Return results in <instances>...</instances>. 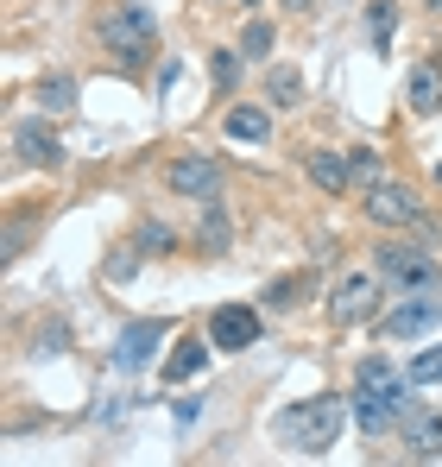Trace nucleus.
Here are the masks:
<instances>
[{"label": "nucleus", "mask_w": 442, "mask_h": 467, "mask_svg": "<svg viewBox=\"0 0 442 467\" xmlns=\"http://www.w3.org/2000/svg\"><path fill=\"white\" fill-rule=\"evenodd\" d=\"M411 373H398V360H385V354H367L361 367H354V391H348V404H354V423L367 430V436H385V430H398L405 417H411Z\"/></svg>", "instance_id": "obj_1"}, {"label": "nucleus", "mask_w": 442, "mask_h": 467, "mask_svg": "<svg viewBox=\"0 0 442 467\" xmlns=\"http://www.w3.org/2000/svg\"><path fill=\"white\" fill-rule=\"evenodd\" d=\"M354 417V404L342 391H316V398H297L291 410L279 417V442L297 455H329L342 442V423Z\"/></svg>", "instance_id": "obj_2"}, {"label": "nucleus", "mask_w": 442, "mask_h": 467, "mask_svg": "<svg viewBox=\"0 0 442 467\" xmlns=\"http://www.w3.org/2000/svg\"><path fill=\"white\" fill-rule=\"evenodd\" d=\"M373 272L398 291V297H417V291H437L442 285V265L424 240H379L373 253Z\"/></svg>", "instance_id": "obj_3"}, {"label": "nucleus", "mask_w": 442, "mask_h": 467, "mask_svg": "<svg viewBox=\"0 0 442 467\" xmlns=\"http://www.w3.org/2000/svg\"><path fill=\"white\" fill-rule=\"evenodd\" d=\"M95 38H101L121 64H140V57H146V45H152V13H146V0H114V6H101Z\"/></svg>", "instance_id": "obj_4"}, {"label": "nucleus", "mask_w": 442, "mask_h": 467, "mask_svg": "<svg viewBox=\"0 0 442 467\" xmlns=\"http://www.w3.org/2000/svg\"><path fill=\"white\" fill-rule=\"evenodd\" d=\"M361 209H367V222H379V228H424V202L398 177H379L373 190H361Z\"/></svg>", "instance_id": "obj_5"}, {"label": "nucleus", "mask_w": 442, "mask_h": 467, "mask_svg": "<svg viewBox=\"0 0 442 467\" xmlns=\"http://www.w3.org/2000/svg\"><path fill=\"white\" fill-rule=\"evenodd\" d=\"M379 278H367V272H348L335 291H329V316L342 322V328H354V322H373L379 316Z\"/></svg>", "instance_id": "obj_6"}, {"label": "nucleus", "mask_w": 442, "mask_h": 467, "mask_svg": "<svg viewBox=\"0 0 442 467\" xmlns=\"http://www.w3.org/2000/svg\"><path fill=\"white\" fill-rule=\"evenodd\" d=\"M164 183H171L177 196H190V202H216L221 196V164L203 158V152H184V158H171Z\"/></svg>", "instance_id": "obj_7"}, {"label": "nucleus", "mask_w": 442, "mask_h": 467, "mask_svg": "<svg viewBox=\"0 0 442 467\" xmlns=\"http://www.w3.org/2000/svg\"><path fill=\"white\" fill-rule=\"evenodd\" d=\"M437 322H442V297L437 291H417V297H405L398 310L379 322V335H385V341H417V335H430Z\"/></svg>", "instance_id": "obj_8"}, {"label": "nucleus", "mask_w": 442, "mask_h": 467, "mask_svg": "<svg viewBox=\"0 0 442 467\" xmlns=\"http://www.w3.org/2000/svg\"><path fill=\"white\" fill-rule=\"evenodd\" d=\"M259 335H266V322H259V310H253V304H221V310L209 316V341H216V348H227V354H247Z\"/></svg>", "instance_id": "obj_9"}, {"label": "nucleus", "mask_w": 442, "mask_h": 467, "mask_svg": "<svg viewBox=\"0 0 442 467\" xmlns=\"http://www.w3.org/2000/svg\"><path fill=\"white\" fill-rule=\"evenodd\" d=\"M164 335H171V328H164L158 316H146V322H127V328H121V341H114V367H121V373H146Z\"/></svg>", "instance_id": "obj_10"}, {"label": "nucleus", "mask_w": 442, "mask_h": 467, "mask_svg": "<svg viewBox=\"0 0 442 467\" xmlns=\"http://www.w3.org/2000/svg\"><path fill=\"white\" fill-rule=\"evenodd\" d=\"M221 127H227L234 146H266L272 140V101H234L221 114Z\"/></svg>", "instance_id": "obj_11"}, {"label": "nucleus", "mask_w": 442, "mask_h": 467, "mask_svg": "<svg viewBox=\"0 0 442 467\" xmlns=\"http://www.w3.org/2000/svg\"><path fill=\"white\" fill-rule=\"evenodd\" d=\"M13 152L26 158V164H45V171H58L64 164V140H58V127L51 120H26V127H13Z\"/></svg>", "instance_id": "obj_12"}, {"label": "nucleus", "mask_w": 442, "mask_h": 467, "mask_svg": "<svg viewBox=\"0 0 442 467\" xmlns=\"http://www.w3.org/2000/svg\"><path fill=\"white\" fill-rule=\"evenodd\" d=\"M209 348H216L209 335H203V341H196V335H190V341H177V348L164 354V386H190V379H203V367H209Z\"/></svg>", "instance_id": "obj_13"}, {"label": "nucleus", "mask_w": 442, "mask_h": 467, "mask_svg": "<svg viewBox=\"0 0 442 467\" xmlns=\"http://www.w3.org/2000/svg\"><path fill=\"white\" fill-rule=\"evenodd\" d=\"M303 171H310V183H316L322 196H348V190H354L348 158H335V152H310V158H303Z\"/></svg>", "instance_id": "obj_14"}, {"label": "nucleus", "mask_w": 442, "mask_h": 467, "mask_svg": "<svg viewBox=\"0 0 442 467\" xmlns=\"http://www.w3.org/2000/svg\"><path fill=\"white\" fill-rule=\"evenodd\" d=\"M405 449H411L417 462H437L442 455V410L437 417H417V410L405 417Z\"/></svg>", "instance_id": "obj_15"}, {"label": "nucleus", "mask_w": 442, "mask_h": 467, "mask_svg": "<svg viewBox=\"0 0 442 467\" xmlns=\"http://www.w3.org/2000/svg\"><path fill=\"white\" fill-rule=\"evenodd\" d=\"M405 101H411V114H437V108H442V70H437V64H417V70H411Z\"/></svg>", "instance_id": "obj_16"}, {"label": "nucleus", "mask_w": 442, "mask_h": 467, "mask_svg": "<svg viewBox=\"0 0 442 467\" xmlns=\"http://www.w3.org/2000/svg\"><path fill=\"white\" fill-rule=\"evenodd\" d=\"M196 209H203V222H196L203 253H227V209H221V196L216 202H196Z\"/></svg>", "instance_id": "obj_17"}, {"label": "nucleus", "mask_w": 442, "mask_h": 467, "mask_svg": "<svg viewBox=\"0 0 442 467\" xmlns=\"http://www.w3.org/2000/svg\"><path fill=\"white\" fill-rule=\"evenodd\" d=\"M266 101H272V108H297V101H303V77H297L291 64H272V77H266Z\"/></svg>", "instance_id": "obj_18"}, {"label": "nucleus", "mask_w": 442, "mask_h": 467, "mask_svg": "<svg viewBox=\"0 0 442 467\" xmlns=\"http://www.w3.org/2000/svg\"><path fill=\"white\" fill-rule=\"evenodd\" d=\"M310 285H316V272H297V278H279V285H272V291H266L259 304H266V310H291V304H303V297H310Z\"/></svg>", "instance_id": "obj_19"}, {"label": "nucleus", "mask_w": 442, "mask_h": 467, "mask_svg": "<svg viewBox=\"0 0 442 467\" xmlns=\"http://www.w3.org/2000/svg\"><path fill=\"white\" fill-rule=\"evenodd\" d=\"M272 45H279V32H272L266 19L240 26V57H247V64H266V57H272Z\"/></svg>", "instance_id": "obj_20"}, {"label": "nucleus", "mask_w": 442, "mask_h": 467, "mask_svg": "<svg viewBox=\"0 0 442 467\" xmlns=\"http://www.w3.org/2000/svg\"><path fill=\"white\" fill-rule=\"evenodd\" d=\"M133 246H140V259H164V253H177V234L164 228V222H146V228L133 234Z\"/></svg>", "instance_id": "obj_21"}, {"label": "nucleus", "mask_w": 442, "mask_h": 467, "mask_svg": "<svg viewBox=\"0 0 442 467\" xmlns=\"http://www.w3.org/2000/svg\"><path fill=\"white\" fill-rule=\"evenodd\" d=\"M367 26H373V45L392 51V26H398V0H373L367 6Z\"/></svg>", "instance_id": "obj_22"}, {"label": "nucleus", "mask_w": 442, "mask_h": 467, "mask_svg": "<svg viewBox=\"0 0 442 467\" xmlns=\"http://www.w3.org/2000/svg\"><path fill=\"white\" fill-rule=\"evenodd\" d=\"M38 108H51V114H70V108H76L70 77H45V82H38Z\"/></svg>", "instance_id": "obj_23"}, {"label": "nucleus", "mask_w": 442, "mask_h": 467, "mask_svg": "<svg viewBox=\"0 0 442 467\" xmlns=\"http://www.w3.org/2000/svg\"><path fill=\"white\" fill-rule=\"evenodd\" d=\"M405 373H411V386H442V341H437V348H424Z\"/></svg>", "instance_id": "obj_24"}, {"label": "nucleus", "mask_w": 442, "mask_h": 467, "mask_svg": "<svg viewBox=\"0 0 442 467\" xmlns=\"http://www.w3.org/2000/svg\"><path fill=\"white\" fill-rule=\"evenodd\" d=\"M209 70H216V88H234V82H240V45H234V51H216Z\"/></svg>", "instance_id": "obj_25"}, {"label": "nucleus", "mask_w": 442, "mask_h": 467, "mask_svg": "<svg viewBox=\"0 0 442 467\" xmlns=\"http://www.w3.org/2000/svg\"><path fill=\"white\" fill-rule=\"evenodd\" d=\"M348 171H354V190H373L379 183V152H348Z\"/></svg>", "instance_id": "obj_26"}, {"label": "nucleus", "mask_w": 442, "mask_h": 467, "mask_svg": "<svg viewBox=\"0 0 442 467\" xmlns=\"http://www.w3.org/2000/svg\"><path fill=\"white\" fill-rule=\"evenodd\" d=\"M285 6H291V13H297V6H310V0H285Z\"/></svg>", "instance_id": "obj_27"}, {"label": "nucleus", "mask_w": 442, "mask_h": 467, "mask_svg": "<svg viewBox=\"0 0 442 467\" xmlns=\"http://www.w3.org/2000/svg\"><path fill=\"white\" fill-rule=\"evenodd\" d=\"M424 6H430V13H442V0H424Z\"/></svg>", "instance_id": "obj_28"}, {"label": "nucleus", "mask_w": 442, "mask_h": 467, "mask_svg": "<svg viewBox=\"0 0 442 467\" xmlns=\"http://www.w3.org/2000/svg\"><path fill=\"white\" fill-rule=\"evenodd\" d=\"M247 6H259V0H247Z\"/></svg>", "instance_id": "obj_29"}]
</instances>
